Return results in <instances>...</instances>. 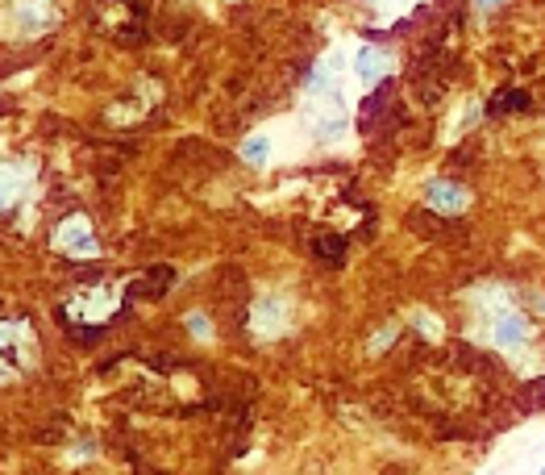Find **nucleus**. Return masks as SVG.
Here are the masks:
<instances>
[{
    "mask_svg": "<svg viewBox=\"0 0 545 475\" xmlns=\"http://www.w3.org/2000/svg\"><path fill=\"white\" fill-rule=\"evenodd\" d=\"M487 338H491V346H500V350H508V355H516V350H525V346H529L533 330H529V321H525L521 313H516V309H504V313L491 317Z\"/></svg>",
    "mask_w": 545,
    "mask_h": 475,
    "instance_id": "1",
    "label": "nucleus"
},
{
    "mask_svg": "<svg viewBox=\"0 0 545 475\" xmlns=\"http://www.w3.org/2000/svg\"><path fill=\"white\" fill-rule=\"evenodd\" d=\"M55 250H63V255H71V259H84V255H96V234H92V221L88 217H67L59 230H55Z\"/></svg>",
    "mask_w": 545,
    "mask_h": 475,
    "instance_id": "2",
    "label": "nucleus"
},
{
    "mask_svg": "<svg viewBox=\"0 0 545 475\" xmlns=\"http://www.w3.org/2000/svg\"><path fill=\"white\" fill-rule=\"evenodd\" d=\"M387 71H392V55H387L383 46H358V55H354V75H358L362 88H375Z\"/></svg>",
    "mask_w": 545,
    "mask_h": 475,
    "instance_id": "3",
    "label": "nucleus"
},
{
    "mask_svg": "<svg viewBox=\"0 0 545 475\" xmlns=\"http://www.w3.org/2000/svg\"><path fill=\"white\" fill-rule=\"evenodd\" d=\"M425 205L437 209V213H462L466 209V192L450 180H433L425 184Z\"/></svg>",
    "mask_w": 545,
    "mask_h": 475,
    "instance_id": "4",
    "label": "nucleus"
},
{
    "mask_svg": "<svg viewBox=\"0 0 545 475\" xmlns=\"http://www.w3.org/2000/svg\"><path fill=\"white\" fill-rule=\"evenodd\" d=\"M254 330L258 334H279L283 330V321H288V309H283V300H275V296H263L254 305Z\"/></svg>",
    "mask_w": 545,
    "mask_h": 475,
    "instance_id": "5",
    "label": "nucleus"
},
{
    "mask_svg": "<svg viewBox=\"0 0 545 475\" xmlns=\"http://www.w3.org/2000/svg\"><path fill=\"white\" fill-rule=\"evenodd\" d=\"M25 184H30V163H9L5 167V213H13V200H21Z\"/></svg>",
    "mask_w": 545,
    "mask_h": 475,
    "instance_id": "6",
    "label": "nucleus"
},
{
    "mask_svg": "<svg viewBox=\"0 0 545 475\" xmlns=\"http://www.w3.org/2000/svg\"><path fill=\"white\" fill-rule=\"evenodd\" d=\"M242 159H246L250 167H267V163H271V138H267V134H250V138L242 142Z\"/></svg>",
    "mask_w": 545,
    "mask_h": 475,
    "instance_id": "7",
    "label": "nucleus"
},
{
    "mask_svg": "<svg viewBox=\"0 0 545 475\" xmlns=\"http://www.w3.org/2000/svg\"><path fill=\"white\" fill-rule=\"evenodd\" d=\"M188 325H192L196 338H209V325H204V317H188Z\"/></svg>",
    "mask_w": 545,
    "mask_h": 475,
    "instance_id": "8",
    "label": "nucleus"
},
{
    "mask_svg": "<svg viewBox=\"0 0 545 475\" xmlns=\"http://www.w3.org/2000/svg\"><path fill=\"white\" fill-rule=\"evenodd\" d=\"M500 5H504V0H475L479 13H491V9H500Z\"/></svg>",
    "mask_w": 545,
    "mask_h": 475,
    "instance_id": "9",
    "label": "nucleus"
},
{
    "mask_svg": "<svg viewBox=\"0 0 545 475\" xmlns=\"http://www.w3.org/2000/svg\"><path fill=\"white\" fill-rule=\"evenodd\" d=\"M541 475H545V471H541Z\"/></svg>",
    "mask_w": 545,
    "mask_h": 475,
    "instance_id": "10",
    "label": "nucleus"
}]
</instances>
